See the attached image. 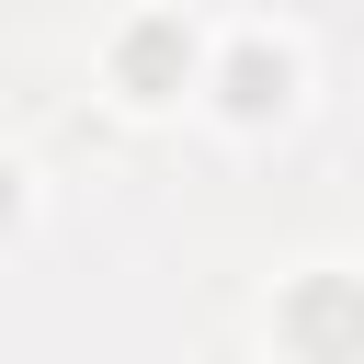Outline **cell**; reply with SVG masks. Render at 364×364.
Wrapping results in <instances>:
<instances>
[{
    "label": "cell",
    "instance_id": "obj_1",
    "mask_svg": "<svg viewBox=\"0 0 364 364\" xmlns=\"http://www.w3.org/2000/svg\"><path fill=\"white\" fill-rule=\"evenodd\" d=\"M228 102H239V114H273V102H284V57L239 46V57H228Z\"/></svg>",
    "mask_w": 364,
    "mask_h": 364
},
{
    "label": "cell",
    "instance_id": "obj_2",
    "mask_svg": "<svg viewBox=\"0 0 364 364\" xmlns=\"http://www.w3.org/2000/svg\"><path fill=\"white\" fill-rule=\"evenodd\" d=\"M159 68H171V34H159V23H148V34H136V46H125V80H159Z\"/></svg>",
    "mask_w": 364,
    "mask_h": 364
}]
</instances>
